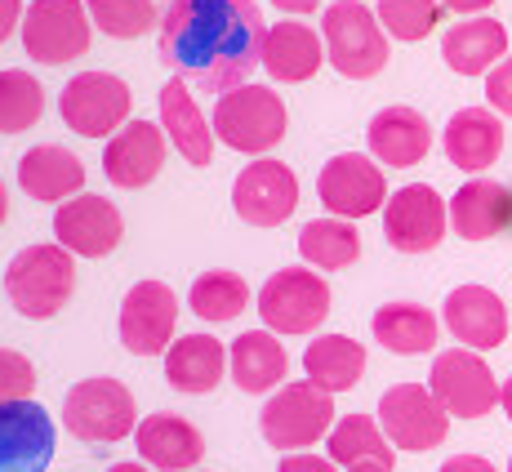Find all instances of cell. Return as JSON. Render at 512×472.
Segmentation results:
<instances>
[{
    "label": "cell",
    "mask_w": 512,
    "mask_h": 472,
    "mask_svg": "<svg viewBox=\"0 0 512 472\" xmlns=\"http://www.w3.org/2000/svg\"><path fill=\"white\" fill-rule=\"evenodd\" d=\"M446 9H455V14H481V9H490L495 0H441Z\"/></svg>",
    "instance_id": "43"
},
{
    "label": "cell",
    "mask_w": 512,
    "mask_h": 472,
    "mask_svg": "<svg viewBox=\"0 0 512 472\" xmlns=\"http://www.w3.org/2000/svg\"><path fill=\"white\" fill-rule=\"evenodd\" d=\"M45 116V90L23 67L0 72V134H23Z\"/></svg>",
    "instance_id": "35"
},
{
    "label": "cell",
    "mask_w": 512,
    "mask_h": 472,
    "mask_svg": "<svg viewBox=\"0 0 512 472\" xmlns=\"http://www.w3.org/2000/svg\"><path fill=\"white\" fill-rule=\"evenodd\" d=\"M187 308H192L201 321H219L223 326V321H236L245 308H250V285L228 268H214V272H205V277L192 281Z\"/></svg>",
    "instance_id": "34"
},
{
    "label": "cell",
    "mask_w": 512,
    "mask_h": 472,
    "mask_svg": "<svg viewBox=\"0 0 512 472\" xmlns=\"http://www.w3.org/2000/svg\"><path fill=\"white\" fill-rule=\"evenodd\" d=\"M130 107H134L130 85L112 72H76L63 85V98H58L63 125L72 134H81V139H112L130 121Z\"/></svg>",
    "instance_id": "7"
},
{
    "label": "cell",
    "mask_w": 512,
    "mask_h": 472,
    "mask_svg": "<svg viewBox=\"0 0 512 472\" xmlns=\"http://www.w3.org/2000/svg\"><path fill=\"white\" fill-rule=\"evenodd\" d=\"M379 23L392 41L415 45L423 36H432V27L441 23V0H379Z\"/></svg>",
    "instance_id": "37"
},
{
    "label": "cell",
    "mask_w": 512,
    "mask_h": 472,
    "mask_svg": "<svg viewBox=\"0 0 512 472\" xmlns=\"http://www.w3.org/2000/svg\"><path fill=\"white\" fill-rule=\"evenodd\" d=\"M486 98L499 116H512V58H504V63L486 76Z\"/></svg>",
    "instance_id": "39"
},
{
    "label": "cell",
    "mask_w": 512,
    "mask_h": 472,
    "mask_svg": "<svg viewBox=\"0 0 512 472\" xmlns=\"http://www.w3.org/2000/svg\"><path fill=\"white\" fill-rule=\"evenodd\" d=\"M165 147H170V139H165L161 125L125 121L121 130L107 139V147H103L107 183H116V188H125V192L147 188V183L161 174V165H165Z\"/></svg>",
    "instance_id": "19"
},
{
    "label": "cell",
    "mask_w": 512,
    "mask_h": 472,
    "mask_svg": "<svg viewBox=\"0 0 512 472\" xmlns=\"http://www.w3.org/2000/svg\"><path fill=\"white\" fill-rule=\"evenodd\" d=\"M508 472H512V459H508Z\"/></svg>",
    "instance_id": "50"
},
{
    "label": "cell",
    "mask_w": 512,
    "mask_h": 472,
    "mask_svg": "<svg viewBox=\"0 0 512 472\" xmlns=\"http://www.w3.org/2000/svg\"><path fill=\"white\" fill-rule=\"evenodd\" d=\"M134 446H139L143 464L147 468H161V472H192L205 459V437L196 424H187L183 415H147L134 428Z\"/></svg>",
    "instance_id": "21"
},
{
    "label": "cell",
    "mask_w": 512,
    "mask_h": 472,
    "mask_svg": "<svg viewBox=\"0 0 512 472\" xmlns=\"http://www.w3.org/2000/svg\"><path fill=\"white\" fill-rule=\"evenodd\" d=\"M58 428L41 401H5L0 406V472H45L54 464Z\"/></svg>",
    "instance_id": "16"
},
{
    "label": "cell",
    "mask_w": 512,
    "mask_h": 472,
    "mask_svg": "<svg viewBox=\"0 0 512 472\" xmlns=\"http://www.w3.org/2000/svg\"><path fill=\"white\" fill-rule=\"evenodd\" d=\"M499 406H504V415H508V424H512V375L504 379V388H499Z\"/></svg>",
    "instance_id": "45"
},
{
    "label": "cell",
    "mask_w": 512,
    "mask_h": 472,
    "mask_svg": "<svg viewBox=\"0 0 512 472\" xmlns=\"http://www.w3.org/2000/svg\"><path fill=\"white\" fill-rule=\"evenodd\" d=\"M299 254L308 268L339 272L352 268L361 259V232L352 228V219H312L299 228Z\"/></svg>",
    "instance_id": "33"
},
{
    "label": "cell",
    "mask_w": 512,
    "mask_h": 472,
    "mask_svg": "<svg viewBox=\"0 0 512 472\" xmlns=\"http://www.w3.org/2000/svg\"><path fill=\"white\" fill-rule=\"evenodd\" d=\"M90 5L81 0H32L23 14V49L45 67L72 63L90 49Z\"/></svg>",
    "instance_id": "9"
},
{
    "label": "cell",
    "mask_w": 512,
    "mask_h": 472,
    "mask_svg": "<svg viewBox=\"0 0 512 472\" xmlns=\"http://www.w3.org/2000/svg\"><path fill=\"white\" fill-rule=\"evenodd\" d=\"M192 472H205V468H192Z\"/></svg>",
    "instance_id": "49"
},
{
    "label": "cell",
    "mask_w": 512,
    "mask_h": 472,
    "mask_svg": "<svg viewBox=\"0 0 512 472\" xmlns=\"http://www.w3.org/2000/svg\"><path fill=\"white\" fill-rule=\"evenodd\" d=\"M437 472H499V468L490 464V459H481V455H450Z\"/></svg>",
    "instance_id": "42"
},
{
    "label": "cell",
    "mask_w": 512,
    "mask_h": 472,
    "mask_svg": "<svg viewBox=\"0 0 512 472\" xmlns=\"http://www.w3.org/2000/svg\"><path fill=\"white\" fill-rule=\"evenodd\" d=\"M268 27L254 0H170L161 14V63L210 94H228L263 67Z\"/></svg>",
    "instance_id": "1"
},
{
    "label": "cell",
    "mask_w": 512,
    "mask_h": 472,
    "mask_svg": "<svg viewBox=\"0 0 512 472\" xmlns=\"http://www.w3.org/2000/svg\"><path fill=\"white\" fill-rule=\"evenodd\" d=\"M285 103L281 94H272L268 85H236L214 103V134L219 143H228L232 152H250V156H263L272 152L281 139H285Z\"/></svg>",
    "instance_id": "6"
},
{
    "label": "cell",
    "mask_w": 512,
    "mask_h": 472,
    "mask_svg": "<svg viewBox=\"0 0 512 472\" xmlns=\"http://www.w3.org/2000/svg\"><path fill=\"white\" fill-rule=\"evenodd\" d=\"M107 472H152V468H147V464H112Z\"/></svg>",
    "instance_id": "48"
},
{
    "label": "cell",
    "mask_w": 512,
    "mask_h": 472,
    "mask_svg": "<svg viewBox=\"0 0 512 472\" xmlns=\"http://www.w3.org/2000/svg\"><path fill=\"white\" fill-rule=\"evenodd\" d=\"M374 339L397 357H419V352L437 348V317L419 303H383L370 321Z\"/></svg>",
    "instance_id": "32"
},
{
    "label": "cell",
    "mask_w": 512,
    "mask_h": 472,
    "mask_svg": "<svg viewBox=\"0 0 512 472\" xmlns=\"http://www.w3.org/2000/svg\"><path fill=\"white\" fill-rule=\"evenodd\" d=\"M317 196L334 219H366L388 205V179H383L379 161L361 152H339L321 165Z\"/></svg>",
    "instance_id": "12"
},
{
    "label": "cell",
    "mask_w": 512,
    "mask_h": 472,
    "mask_svg": "<svg viewBox=\"0 0 512 472\" xmlns=\"http://www.w3.org/2000/svg\"><path fill=\"white\" fill-rule=\"evenodd\" d=\"M441 321H446V330L472 352L499 348L512 330L508 303L499 299L490 285H459V290H450L446 303H441Z\"/></svg>",
    "instance_id": "18"
},
{
    "label": "cell",
    "mask_w": 512,
    "mask_h": 472,
    "mask_svg": "<svg viewBox=\"0 0 512 472\" xmlns=\"http://www.w3.org/2000/svg\"><path fill=\"white\" fill-rule=\"evenodd\" d=\"M321 41H326V63L348 81H370L392 58L379 14L361 0H334L321 18Z\"/></svg>",
    "instance_id": "3"
},
{
    "label": "cell",
    "mask_w": 512,
    "mask_h": 472,
    "mask_svg": "<svg viewBox=\"0 0 512 472\" xmlns=\"http://www.w3.org/2000/svg\"><path fill=\"white\" fill-rule=\"evenodd\" d=\"M303 370L317 388L326 392H352L366 375V348L348 334H321L303 352Z\"/></svg>",
    "instance_id": "30"
},
{
    "label": "cell",
    "mask_w": 512,
    "mask_h": 472,
    "mask_svg": "<svg viewBox=\"0 0 512 472\" xmlns=\"http://www.w3.org/2000/svg\"><path fill=\"white\" fill-rule=\"evenodd\" d=\"M450 205L428 183H406L383 205V236L397 254H428L446 241Z\"/></svg>",
    "instance_id": "11"
},
{
    "label": "cell",
    "mask_w": 512,
    "mask_h": 472,
    "mask_svg": "<svg viewBox=\"0 0 512 472\" xmlns=\"http://www.w3.org/2000/svg\"><path fill=\"white\" fill-rule=\"evenodd\" d=\"M334 428V392L312 379L281 383L259 410V432L272 450H308Z\"/></svg>",
    "instance_id": "4"
},
{
    "label": "cell",
    "mask_w": 512,
    "mask_h": 472,
    "mask_svg": "<svg viewBox=\"0 0 512 472\" xmlns=\"http://www.w3.org/2000/svg\"><path fill=\"white\" fill-rule=\"evenodd\" d=\"M326 63V41L308 23H277L263 41V72L281 85H303Z\"/></svg>",
    "instance_id": "29"
},
{
    "label": "cell",
    "mask_w": 512,
    "mask_h": 472,
    "mask_svg": "<svg viewBox=\"0 0 512 472\" xmlns=\"http://www.w3.org/2000/svg\"><path fill=\"white\" fill-rule=\"evenodd\" d=\"M9 219V188H5V179H0V223Z\"/></svg>",
    "instance_id": "46"
},
{
    "label": "cell",
    "mask_w": 512,
    "mask_h": 472,
    "mask_svg": "<svg viewBox=\"0 0 512 472\" xmlns=\"http://www.w3.org/2000/svg\"><path fill=\"white\" fill-rule=\"evenodd\" d=\"M32 388H36L32 361L14 348H0V406H5V401H27Z\"/></svg>",
    "instance_id": "38"
},
{
    "label": "cell",
    "mask_w": 512,
    "mask_h": 472,
    "mask_svg": "<svg viewBox=\"0 0 512 472\" xmlns=\"http://www.w3.org/2000/svg\"><path fill=\"white\" fill-rule=\"evenodd\" d=\"M379 428L388 432L397 450L423 455V450H437L446 441L450 415L437 401V392L423 388V383H392L379 397Z\"/></svg>",
    "instance_id": "10"
},
{
    "label": "cell",
    "mask_w": 512,
    "mask_h": 472,
    "mask_svg": "<svg viewBox=\"0 0 512 472\" xmlns=\"http://www.w3.org/2000/svg\"><path fill=\"white\" fill-rule=\"evenodd\" d=\"M223 375H228V343H219L214 334H183L165 352V379L187 397L214 392Z\"/></svg>",
    "instance_id": "27"
},
{
    "label": "cell",
    "mask_w": 512,
    "mask_h": 472,
    "mask_svg": "<svg viewBox=\"0 0 512 472\" xmlns=\"http://www.w3.org/2000/svg\"><path fill=\"white\" fill-rule=\"evenodd\" d=\"M441 147H446L455 170L481 174L499 161V152H504V121H499L495 107H464V112H455L446 121Z\"/></svg>",
    "instance_id": "22"
},
{
    "label": "cell",
    "mask_w": 512,
    "mask_h": 472,
    "mask_svg": "<svg viewBox=\"0 0 512 472\" xmlns=\"http://www.w3.org/2000/svg\"><path fill=\"white\" fill-rule=\"evenodd\" d=\"M76 290V254L63 245H27L9 259L5 294L27 321H49L67 308Z\"/></svg>",
    "instance_id": "2"
},
{
    "label": "cell",
    "mask_w": 512,
    "mask_h": 472,
    "mask_svg": "<svg viewBox=\"0 0 512 472\" xmlns=\"http://www.w3.org/2000/svg\"><path fill=\"white\" fill-rule=\"evenodd\" d=\"M23 27V0H0V45Z\"/></svg>",
    "instance_id": "41"
},
{
    "label": "cell",
    "mask_w": 512,
    "mask_h": 472,
    "mask_svg": "<svg viewBox=\"0 0 512 472\" xmlns=\"http://www.w3.org/2000/svg\"><path fill=\"white\" fill-rule=\"evenodd\" d=\"M277 472H339V464H334L330 455L326 459L321 455H285Z\"/></svg>",
    "instance_id": "40"
},
{
    "label": "cell",
    "mask_w": 512,
    "mask_h": 472,
    "mask_svg": "<svg viewBox=\"0 0 512 472\" xmlns=\"http://www.w3.org/2000/svg\"><path fill=\"white\" fill-rule=\"evenodd\" d=\"M441 58L459 76H490L508 58V27L499 18H468L441 36Z\"/></svg>",
    "instance_id": "28"
},
{
    "label": "cell",
    "mask_w": 512,
    "mask_h": 472,
    "mask_svg": "<svg viewBox=\"0 0 512 472\" xmlns=\"http://www.w3.org/2000/svg\"><path fill=\"white\" fill-rule=\"evenodd\" d=\"M179 326V299L165 281H139L121 299V343L134 357H161L170 352Z\"/></svg>",
    "instance_id": "15"
},
{
    "label": "cell",
    "mask_w": 512,
    "mask_h": 472,
    "mask_svg": "<svg viewBox=\"0 0 512 472\" xmlns=\"http://www.w3.org/2000/svg\"><path fill=\"white\" fill-rule=\"evenodd\" d=\"M228 370L241 392L272 397L290 375V352H285V343H277L272 330H245L241 339L228 343Z\"/></svg>",
    "instance_id": "26"
},
{
    "label": "cell",
    "mask_w": 512,
    "mask_h": 472,
    "mask_svg": "<svg viewBox=\"0 0 512 472\" xmlns=\"http://www.w3.org/2000/svg\"><path fill=\"white\" fill-rule=\"evenodd\" d=\"M343 472H392L388 464H352V468H343Z\"/></svg>",
    "instance_id": "47"
},
{
    "label": "cell",
    "mask_w": 512,
    "mask_h": 472,
    "mask_svg": "<svg viewBox=\"0 0 512 472\" xmlns=\"http://www.w3.org/2000/svg\"><path fill=\"white\" fill-rule=\"evenodd\" d=\"M366 143H370V156L379 165H392V170H410L428 156L432 147V125L428 116L415 112V107H383L374 112L370 130H366Z\"/></svg>",
    "instance_id": "23"
},
{
    "label": "cell",
    "mask_w": 512,
    "mask_h": 472,
    "mask_svg": "<svg viewBox=\"0 0 512 472\" xmlns=\"http://www.w3.org/2000/svg\"><path fill=\"white\" fill-rule=\"evenodd\" d=\"M294 205H299V179L290 165L272 161V156L245 165L232 183V210L250 228H277L294 214Z\"/></svg>",
    "instance_id": "14"
},
{
    "label": "cell",
    "mask_w": 512,
    "mask_h": 472,
    "mask_svg": "<svg viewBox=\"0 0 512 472\" xmlns=\"http://www.w3.org/2000/svg\"><path fill=\"white\" fill-rule=\"evenodd\" d=\"M156 103H161V130H165V139H170V147L187 165L205 170V165L214 161L219 134H214V125L205 121V112L196 107V98L187 90L183 76H170V81L161 85V94H156Z\"/></svg>",
    "instance_id": "20"
},
{
    "label": "cell",
    "mask_w": 512,
    "mask_h": 472,
    "mask_svg": "<svg viewBox=\"0 0 512 472\" xmlns=\"http://www.w3.org/2000/svg\"><path fill=\"white\" fill-rule=\"evenodd\" d=\"M85 5H90V18L98 23V32L112 36V41H134V36L161 27L152 0H85Z\"/></svg>",
    "instance_id": "36"
},
{
    "label": "cell",
    "mask_w": 512,
    "mask_h": 472,
    "mask_svg": "<svg viewBox=\"0 0 512 472\" xmlns=\"http://www.w3.org/2000/svg\"><path fill=\"white\" fill-rule=\"evenodd\" d=\"M63 428L72 432L76 441H90V446H112V441H125L134 428H139V410H134V392L125 388L121 379H81L67 388L63 397Z\"/></svg>",
    "instance_id": "5"
},
{
    "label": "cell",
    "mask_w": 512,
    "mask_h": 472,
    "mask_svg": "<svg viewBox=\"0 0 512 472\" xmlns=\"http://www.w3.org/2000/svg\"><path fill=\"white\" fill-rule=\"evenodd\" d=\"M54 236L63 250L76 254V259H107V254L121 245L125 219L107 196L81 192L54 210Z\"/></svg>",
    "instance_id": "17"
},
{
    "label": "cell",
    "mask_w": 512,
    "mask_h": 472,
    "mask_svg": "<svg viewBox=\"0 0 512 472\" xmlns=\"http://www.w3.org/2000/svg\"><path fill=\"white\" fill-rule=\"evenodd\" d=\"M326 455L339 468L352 464H397V446L388 441V432L379 428V419L370 415H343L334 419L330 437H326Z\"/></svg>",
    "instance_id": "31"
},
{
    "label": "cell",
    "mask_w": 512,
    "mask_h": 472,
    "mask_svg": "<svg viewBox=\"0 0 512 472\" xmlns=\"http://www.w3.org/2000/svg\"><path fill=\"white\" fill-rule=\"evenodd\" d=\"M450 228L464 241H490L512 228V188L499 179H468L450 201Z\"/></svg>",
    "instance_id": "25"
},
{
    "label": "cell",
    "mask_w": 512,
    "mask_h": 472,
    "mask_svg": "<svg viewBox=\"0 0 512 472\" xmlns=\"http://www.w3.org/2000/svg\"><path fill=\"white\" fill-rule=\"evenodd\" d=\"M428 388L437 392V401L446 406L450 419H481L499 406V383L490 375L486 361H481V352H472V348L437 352Z\"/></svg>",
    "instance_id": "13"
},
{
    "label": "cell",
    "mask_w": 512,
    "mask_h": 472,
    "mask_svg": "<svg viewBox=\"0 0 512 472\" xmlns=\"http://www.w3.org/2000/svg\"><path fill=\"white\" fill-rule=\"evenodd\" d=\"M18 188L32 196V201L63 205V201H72V196H81L85 165H81V156L67 152V147L41 143L18 156Z\"/></svg>",
    "instance_id": "24"
},
{
    "label": "cell",
    "mask_w": 512,
    "mask_h": 472,
    "mask_svg": "<svg viewBox=\"0 0 512 472\" xmlns=\"http://www.w3.org/2000/svg\"><path fill=\"white\" fill-rule=\"evenodd\" d=\"M277 9H285V14H312V9L321 5V0H272Z\"/></svg>",
    "instance_id": "44"
},
{
    "label": "cell",
    "mask_w": 512,
    "mask_h": 472,
    "mask_svg": "<svg viewBox=\"0 0 512 472\" xmlns=\"http://www.w3.org/2000/svg\"><path fill=\"white\" fill-rule=\"evenodd\" d=\"M254 303L272 334H312L330 317V285L312 268H281L263 281Z\"/></svg>",
    "instance_id": "8"
}]
</instances>
